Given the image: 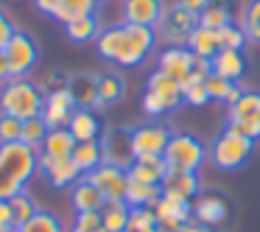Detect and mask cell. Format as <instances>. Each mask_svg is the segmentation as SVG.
Returning <instances> with one entry per match:
<instances>
[{
    "instance_id": "6da1fadb",
    "label": "cell",
    "mask_w": 260,
    "mask_h": 232,
    "mask_svg": "<svg viewBox=\"0 0 260 232\" xmlns=\"http://www.w3.org/2000/svg\"><path fill=\"white\" fill-rule=\"evenodd\" d=\"M157 31L148 25H135V23H120L109 25L98 34L95 51L104 62H112L115 68H137L146 62V56L157 48Z\"/></svg>"
},
{
    "instance_id": "7a4b0ae2",
    "label": "cell",
    "mask_w": 260,
    "mask_h": 232,
    "mask_svg": "<svg viewBox=\"0 0 260 232\" xmlns=\"http://www.w3.org/2000/svg\"><path fill=\"white\" fill-rule=\"evenodd\" d=\"M40 171V151L25 143L0 146V198H12L25 190L31 176Z\"/></svg>"
},
{
    "instance_id": "3957f363",
    "label": "cell",
    "mask_w": 260,
    "mask_h": 232,
    "mask_svg": "<svg viewBox=\"0 0 260 232\" xmlns=\"http://www.w3.org/2000/svg\"><path fill=\"white\" fill-rule=\"evenodd\" d=\"M45 109L42 90L28 79H9L0 90V115H12L17 120L40 118Z\"/></svg>"
},
{
    "instance_id": "277c9868",
    "label": "cell",
    "mask_w": 260,
    "mask_h": 232,
    "mask_svg": "<svg viewBox=\"0 0 260 232\" xmlns=\"http://www.w3.org/2000/svg\"><path fill=\"white\" fill-rule=\"evenodd\" d=\"M162 157L171 171H193V174H199V168L207 159V148L199 137L187 135V131H176V135H171Z\"/></svg>"
},
{
    "instance_id": "5b68a950",
    "label": "cell",
    "mask_w": 260,
    "mask_h": 232,
    "mask_svg": "<svg viewBox=\"0 0 260 232\" xmlns=\"http://www.w3.org/2000/svg\"><path fill=\"white\" fill-rule=\"evenodd\" d=\"M252 148H254L252 140L224 129L215 137L213 148H210V157H213V162L218 165L221 171H235V168H241V165H246V159L252 157Z\"/></svg>"
},
{
    "instance_id": "8992f818",
    "label": "cell",
    "mask_w": 260,
    "mask_h": 232,
    "mask_svg": "<svg viewBox=\"0 0 260 232\" xmlns=\"http://www.w3.org/2000/svg\"><path fill=\"white\" fill-rule=\"evenodd\" d=\"M196 25H199V14L187 12L179 3H174V6L165 9L162 20L157 23L154 31H157V40H162L165 45H185Z\"/></svg>"
},
{
    "instance_id": "52a82bcc",
    "label": "cell",
    "mask_w": 260,
    "mask_h": 232,
    "mask_svg": "<svg viewBox=\"0 0 260 232\" xmlns=\"http://www.w3.org/2000/svg\"><path fill=\"white\" fill-rule=\"evenodd\" d=\"M3 53H6L12 79H25V76L37 68V62H40V45H37L25 31H14L12 40L3 48Z\"/></svg>"
},
{
    "instance_id": "ba28073f",
    "label": "cell",
    "mask_w": 260,
    "mask_h": 232,
    "mask_svg": "<svg viewBox=\"0 0 260 232\" xmlns=\"http://www.w3.org/2000/svg\"><path fill=\"white\" fill-rule=\"evenodd\" d=\"M101 148H104V162L118 165L123 171H129L137 159L135 135H132V129H123V126H112V129L104 131Z\"/></svg>"
},
{
    "instance_id": "9c48e42d",
    "label": "cell",
    "mask_w": 260,
    "mask_h": 232,
    "mask_svg": "<svg viewBox=\"0 0 260 232\" xmlns=\"http://www.w3.org/2000/svg\"><path fill=\"white\" fill-rule=\"evenodd\" d=\"M90 185H95L98 190L104 193L107 202H126V190H129V171L118 168V165H98L95 171L84 176Z\"/></svg>"
},
{
    "instance_id": "30bf717a",
    "label": "cell",
    "mask_w": 260,
    "mask_h": 232,
    "mask_svg": "<svg viewBox=\"0 0 260 232\" xmlns=\"http://www.w3.org/2000/svg\"><path fill=\"white\" fill-rule=\"evenodd\" d=\"M137 157H159L171 140V129L162 123H140L132 129Z\"/></svg>"
},
{
    "instance_id": "8fae6325",
    "label": "cell",
    "mask_w": 260,
    "mask_h": 232,
    "mask_svg": "<svg viewBox=\"0 0 260 232\" xmlns=\"http://www.w3.org/2000/svg\"><path fill=\"white\" fill-rule=\"evenodd\" d=\"M40 174L45 176V179L51 182V187H56V190L73 187L84 179L81 168L70 157L68 159H51V157H45V154H40Z\"/></svg>"
},
{
    "instance_id": "7c38bea8",
    "label": "cell",
    "mask_w": 260,
    "mask_h": 232,
    "mask_svg": "<svg viewBox=\"0 0 260 232\" xmlns=\"http://www.w3.org/2000/svg\"><path fill=\"white\" fill-rule=\"evenodd\" d=\"M157 70L171 79H176L182 87L190 81V70H193V53L185 45H168L157 59Z\"/></svg>"
},
{
    "instance_id": "4fadbf2b",
    "label": "cell",
    "mask_w": 260,
    "mask_h": 232,
    "mask_svg": "<svg viewBox=\"0 0 260 232\" xmlns=\"http://www.w3.org/2000/svg\"><path fill=\"white\" fill-rule=\"evenodd\" d=\"M165 9H168L165 0H123V3H120V17H123V23L157 28V23L165 14Z\"/></svg>"
},
{
    "instance_id": "5bb4252c",
    "label": "cell",
    "mask_w": 260,
    "mask_h": 232,
    "mask_svg": "<svg viewBox=\"0 0 260 232\" xmlns=\"http://www.w3.org/2000/svg\"><path fill=\"white\" fill-rule=\"evenodd\" d=\"M193 218L199 221L202 226H221L226 218H230V204H226L224 196H218V193H202V196H196V202H193Z\"/></svg>"
},
{
    "instance_id": "9a60e30c",
    "label": "cell",
    "mask_w": 260,
    "mask_h": 232,
    "mask_svg": "<svg viewBox=\"0 0 260 232\" xmlns=\"http://www.w3.org/2000/svg\"><path fill=\"white\" fill-rule=\"evenodd\" d=\"M76 101L68 90L62 92H53V95L45 98V109H42V120H45L51 129H68V123L73 120V112H76Z\"/></svg>"
},
{
    "instance_id": "2e32d148",
    "label": "cell",
    "mask_w": 260,
    "mask_h": 232,
    "mask_svg": "<svg viewBox=\"0 0 260 232\" xmlns=\"http://www.w3.org/2000/svg\"><path fill=\"white\" fill-rule=\"evenodd\" d=\"M249 70V59L243 51H232V48H221L213 56V76H221L226 81H241Z\"/></svg>"
},
{
    "instance_id": "e0dca14e",
    "label": "cell",
    "mask_w": 260,
    "mask_h": 232,
    "mask_svg": "<svg viewBox=\"0 0 260 232\" xmlns=\"http://www.w3.org/2000/svg\"><path fill=\"white\" fill-rule=\"evenodd\" d=\"M68 92L73 95V101L79 109H95L98 107V76L95 73L70 76Z\"/></svg>"
},
{
    "instance_id": "ac0fdd59",
    "label": "cell",
    "mask_w": 260,
    "mask_h": 232,
    "mask_svg": "<svg viewBox=\"0 0 260 232\" xmlns=\"http://www.w3.org/2000/svg\"><path fill=\"white\" fill-rule=\"evenodd\" d=\"M146 90H151L157 98H162V104L168 107V112H174V109H179L182 104H185V95H182V84L176 79H171V76L159 73V70H154L151 79H148V87Z\"/></svg>"
},
{
    "instance_id": "d6986e66",
    "label": "cell",
    "mask_w": 260,
    "mask_h": 232,
    "mask_svg": "<svg viewBox=\"0 0 260 232\" xmlns=\"http://www.w3.org/2000/svg\"><path fill=\"white\" fill-rule=\"evenodd\" d=\"M168 162L165 157H137L135 165L129 168V179H137V182H146V185H162L165 176H168Z\"/></svg>"
},
{
    "instance_id": "ffe728a7",
    "label": "cell",
    "mask_w": 260,
    "mask_h": 232,
    "mask_svg": "<svg viewBox=\"0 0 260 232\" xmlns=\"http://www.w3.org/2000/svg\"><path fill=\"white\" fill-rule=\"evenodd\" d=\"M70 204H73L76 215L79 213H101L107 198L98 190L95 185H90L87 179H81L79 185H73V193H70Z\"/></svg>"
},
{
    "instance_id": "44dd1931",
    "label": "cell",
    "mask_w": 260,
    "mask_h": 232,
    "mask_svg": "<svg viewBox=\"0 0 260 232\" xmlns=\"http://www.w3.org/2000/svg\"><path fill=\"white\" fill-rule=\"evenodd\" d=\"M70 135L76 137V143H87V140H101V120L92 109H76L73 120L68 123Z\"/></svg>"
},
{
    "instance_id": "7402d4cb",
    "label": "cell",
    "mask_w": 260,
    "mask_h": 232,
    "mask_svg": "<svg viewBox=\"0 0 260 232\" xmlns=\"http://www.w3.org/2000/svg\"><path fill=\"white\" fill-rule=\"evenodd\" d=\"M162 193H174V196L193 202L199 196V174H193V171H168V176L162 182Z\"/></svg>"
},
{
    "instance_id": "603a6c76",
    "label": "cell",
    "mask_w": 260,
    "mask_h": 232,
    "mask_svg": "<svg viewBox=\"0 0 260 232\" xmlns=\"http://www.w3.org/2000/svg\"><path fill=\"white\" fill-rule=\"evenodd\" d=\"M185 48L193 53V56L213 59L215 53L221 51V45H218V31H213V28H204V25H196V28L190 31V37H187Z\"/></svg>"
},
{
    "instance_id": "cb8c5ba5",
    "label": "cell",
    "mask_w": 260,
    "mask_h": 232,
    "mask_svg": "<svg viewBox=\"0 0 260 232\" xmlns=\"http://www.w3.org/2000/svg\"><path fill=\"white\" fill-rule=\"evenodd\" d=\"M73 148H76V137L70 135V129H51L45 143L40 146V154H45L51 159H68L73 157Z\"/></svg>"
},
{
    "instance_id": "d4e9b609",
    "label": "cell",
    "mask_w": 260,
    "mask_h": 232,
    "mask_svg": "<svg viewBox=\"0 0 260 232\" xmlns=\"http://www.w3.org/2000/svg\"><path fill=\"white\" fill-rule=\"evenodd\" d=\"M64 34L70 42H95L101 34V23H98L95 14H84V17H76L70 23H64Z\"/></svg>"
},
{
    "instance_id": "484cf974",
    "label": "cell",
    "mask_w": 260,
    "mask_h": 232,
    "mask_svg": "<svg viewBox=\"0 0 260 232\" xmlns=\"http://www.w3.org/2000/svg\"><path fill=\"white\" fill-rule=\"evenodd\" d=\"M73 159L76 165L81 168V174H90L95 171L98 165H104V148H101V140H87V143H76L73 148Z\"/></svg>"
},
{
    "instance_id": "4316f807",
    "label": "cell",
    "mask_w": 260,
    "mask_h": 232,
    "mask_svg": "<svg viewBox=\"0 0 260 232\" xmlns=\"http://www.w3.org/2000/svg\"><path fill=\"white\" fill-rule=\"evenodd\" d=\"M159 196H162V185H146V182L129 179V190H126L129 207H154Z\"/></svg>"
},
{
    "instance_id": "83f0119b",
    "label": "cell",
    "mask_w": 260,
    "mask_h": 232,
    "mask_svg": "<svg viewBox=\"0 0 260 232\" xmlns=\"http://www.w3.org/2000/svg\"><path fill=\"white\" fill-rule=\"evenodd\" d=\"M129 213L132 207L126 202H107L101 210V224L107 232H126L129 229Z\"/></svg>"
},
{
    "instance_id": "f1b7e54d",
    "label": "cell",
    "mask_w": 260,
    "mask_h": 232,
    "mask_svg": "<svg viewBox=\"0 0 260 232\" xmlns=\"http://www.w3.org/2000/svg\"><path fill=\"white\" fill-rule=\"evenodd\" d=\"M232 23V3L230 0H213L207 9H204L202 14H199V25H204V28H224V25Z\"/></svg>"
},
{
    "instance_id": "f546056e",
    "label": "cell",
    "mask_w": 260,
    "mask_h": 232,
    "mask_svg": "<svg viewBox=\"0 0 260 232\" xmlns=\"http://www.w3.org/2000/svg\"><path fill=\"white\" fill-rule=\"evenodd\" d=\"M126 84L118 73H107V76H98V107H112L123 98Z\"/></svg>"
},
{
    "instance_id": "4dcf8cb0",
    "label": "cell",
    "mask_w": 260,
    "mask_h": 232,
    "mask_svg": "<svg viewBox=\"0 0 260 232\" xmlns=\"http://www.w3.org/2000/svg\"><path fill=\"white\" fill-rule=\"evenodd\" d=\"M241 118H260V92L257 90H243L238 104L226 109V120H241Z\"/></svg>"
},
{
    "instance_id": "1f68e13d",
    "label": "cell",
    "mask_w": 260,
    "mask_h": 232,
    "mask_svg": "<svg viewBox=\"0 0 260 232\" xmlns=\"http://www.w3.org/2000/svg\"><path fill=\"white\" fill-rule=\"evenodd\" d=\"M95 0H59V12L56 20L59 23H70L76 17H84V14H95Z\"/></svg>"
},
{
    "instance_id": "d6a6232c",
    "label": "cell",
    "mask_w": 260,
    "mask_h": 232,
    "mask_svg": "<svg viewBox=\"0 0 260 232\" xmlns=\"http://www.w3.org/2000/svg\"><path fill=\"white\" fill-rule=\"evenodd\" d=\"M241 28L249 42L260 45V0H249L241 14Z\"/></svg>"
},
{
    "instance_id": "836d02e7",
    "label": "cell",
    "mask_w": 260,
    "mask_h": 232,
    "mask_svg": "<svg viewBox=\"0 0 260 232\" xmlns=\"http://www.w3.org/2000/svg\"><path fill=\"white\" fill-rule=\"evenodd\" d=\"M9 207H12V218H14V226H23L28 218H34L40 210H37V204H34V198L28 196V193H17V196H12L9 198Z\"/></svg>"
},
{
    "instance_id": "e575fe53",
    "label": "cell",
    "mask_w": 260,
    "mask_h": 232,
    "mask_svg": "<svg viewBox=\"0 0 260 232\" xmlns=\"http://www.w3.org/2000/svg\"><path fill=\"white\" fill-rule=\"evenodd\" d=\"M17 229L20 232H64V226H62V221H59L53 213L40 210L34 218H28L23 226H17Z\"/></svg>"
},
{
    "instance_id": "d590c367",
    "label": "cell",
    "mask_w": 260,
    "mask_h": 232,
    "mask_svg": "<svg viewBox=\"0 0 260 232\" xmlns=\"http://www.w3.org/2000/svg\"><path fill=\"white\" fill-rule=\"evenodd\" d=\"M48 131H51V126L42 120V115L40 118H31V120H23V143L31 148H40L45 143Z\"/></svg>"
},
{
    "instance_id": "8d00e7d4",
    "label": "cell",
    "mask_w": 260,
    "mask_h": 232,
    "mask_svg": "<svg viewBox=\"0 0 260 232\" xmlns=\"http://www.w3.org/2000/svg\"><path fill=\"white\" fill-rule=\"evenodd\" d=\"M129 232H159L154 210L151 207H132V213H129Z\"/></svg>"
},
{
    "instance_id": "74e56055",
    "label": "cell",
    "mask_w": 260,
    "mask_h": 232,
    "mask_svg": "<svg viewBox=\"0 0 260 232\" xmlns=\"http://www.w3.org/2000/svg\"><path fill=\"white\" fill-rule=\"evenodd\" d=\"M6 143H23V120L12 115H0V146Z\"/></svg>"
},
{
    "instance_id": "f35d334b",
    "label": "cell",
    "mask_w": 260,
    "mask_h": 232,
    "mask_svg": "<svg viewBox=\"0 0 260 232\" xmlns=\"http://www.w3.org/2000/svg\"><path fill=\"white\" fill-rule=\"evenodd\" d=\"M243 42H246V34L238 23H230L224 28H218V45L221 48H232V51H243Z\"/></svg>"
},
{
    "instance_id": "ab89813d",
    "label": "cell",
    "mask_w": 260,
    "mask_h": 232,
    "mask_svg": "<svg viewBox=\"0 0 260 232\" xmlns=\"http://www.w3.org/2000/svg\"><path fill=\"white\" fill-rule=\"evenodd\" d=\"M226 129L246 140H260V118H241V120H226Z\"/></svg>"
},
{
    "instance_id": "60d3db41",
    "label": "cell",
    "mask_w": 260,
    "mask_h": 232,
    "mask_svg": "<svg viewBox=\"0 0 260 232\" xmlns=\"http://www.w3.org/2000/svg\"><path fill=\"white\" fill-rule=\"evenodd\" d=\"M182 95H185V104H190V107H207V104L213 101L204 81H190V84H185L182 87Z\"/></svg>"
},
{
    "instance_id": "b9f144b4",
    "label": "cell",
    "mask_w": 260,
    "mask_h": 232,
    "mask_svg": "<svg viewBox=\"0 0 260 232\" xmlns=\"http://www.w3.org/2000/svg\"><path fill=\"white\" fill-rule=\"evenodd\" d=\"M68 81H70V76H64V73H59V70H51L48 76H42V81L37 87L42 90V95H53V92H62V90H68Z\"/></svg>"
},
{
    "instance_id": "7bdbcfd3",
    "label": "cell",
    "mask_w": 260,
    "mask_h": 232,
    "mask_svg": "<svg viewBox=\"0 0 260 232\" xmlns=\"http://www.w3.org/2000/svg\"><path fill=\"white\" fill-rule=\"evenodd\" d=\"M204 84H207V92H210L213 101H226L230 92H232V87H235L238 81H226V79H221V76H210Z\"/></svg>"
},
{
    "instance_id": "ee69618b",
    "label": "cell",
    "mask_w": 260,
    "mask_h": 232,
    "mask_svg": "<svg viewBox=\"0 0 260 232\" xmlns=\"http://www.w3.org/2000/svg\"><path fill=\"white\" fill-rule=\"evenodd\" d=\"M143 112L151 115V118H159V115L168 112V107L162 104V98H157L151 90H146V92H143Z\"/></svg>"
},
{
    "instance_id": "f6af8a7d",
    "label": "cell",
    "mask_w": 260,
    "mask_h": 232,
    "mask_svg": "<svg viewBox=\"0 0 260 232\" xmlns=\"http://www.w3.org/2000/svg\"><path fill=\"white\" fill-rule=\"evenodd\" d=\"M98 226H104L101 213H79L76 215V224H73V232H92Z\"/></svg>"
},
{
    "instance_id": "bcb514c9",
    "label": "cell",
    "mask_w": 260,
    "mask_h": 232,
    "mask_svg": "<svg viewBox=\"0 0 260 232\" xmlns=\"http://www.w3.org/2000/svg\"><path fill=\"white\" fill-rule=\"evenodd\" d=\"M14 25H12V20L6 17V12H3V9H0V48H6V42L12 40V34H14Z\"/></svg>"
},
{
    "instance_id": "7dc6e473",
    "label": "cell",
    "mask_w": 260,
    "mask_h": 232,
    "mask_svg": "<svg viewBox=\"0 0 260 232\" xmlns=\"http://www.w3.org/2000/svg\"><path fill=\"white\" fill-rule=\"evenodd\" d=\"M14 226V218H12V207H9L6 198H0V232Z\"/></svg>"
},
{
    "instance_id": "c3c4849f",
    "label": "cell",
    "mask_w": 260,
    "mask_h": 232,
    "mask_svg": "<svg viewBox=\"0 0 260 232\" xmlns=\"http://www.w3.org/2000/svg\"><path fill=\"white\" fill-rule=\"evenodd\" d=\"M34 6L40 9L42 14H48V17L56 20V12H59V0H34Z\"/></svg>"
},
{
    "instance_id": "681fc988",
    "label": "cell",
    "mask_w": 260,
    "mask_h": 232,
    "mask_svg": "<svg viewBox=\"0 0 260 232\" xmlns=\"http://www.w3.org/2000/svg\"><path fill=\"white\" fill-rule=\"evenodd\" d=\"M176 3H179V6H185L187 12H193V14H202L204 9L213 3V0H176Z\"/></svg>"
},
{
    "instance_id": "f907efd6",
    "label": "cell",
    "mask_w": 260,
    "mask_h": 232,
    "mask_svg": "<svg viewBox=\"0 0 260 232\" xmlns=\"http://www.w3.org/2000/svg\"><path fill=\"white\" fill-rule=\"evenodd\" d=\"M12 79V70H9V62H6V53L0 51V84H6Z\"/></svg>"
},
{
    "instance_id": "816d5d0a",
    "label": "cell",
    "mask_w": 260,
    "mask_h": 232,
    "mask_svg": "<svg viewBox=\"0 0 260 232\" xmlns=\"http://www.w3.org/2000/svg\"><path fill=\"white\" fill-rule=\"evenodd\" d=\"M179 232H210V229H207V226H202L199 221H187V224L182 226Z\"/></svg>"
},
{
    "instance_id": "f5cc1de1",
    "label": "cell",
    "mask_w": 260,
    "mask_h": 232,
    "mask_svg": "<svg viewBox=\"0 0 260 232\" xmlns=\"http://www.w3.org/2000/svg\"><path fill=\"white\" fill-rule=\"evenodd\" d=\"M3 232H20V229H17V226H9V229H3Z\"/></svg>"
},
{
    "instance_id": "db71d44e",
    "label": "cell",
    "mask_w": 260,
    "mask_h": 232,
    "mask_svg": "<svg viewBox=\"0 0 260 232\" xmlns=\"http://www.w3.org/2000/svg\"><path fill=\"white\" fill-rule=\"evenodd\" d=\"M92 232H107V229H104V226H98V229H92Z\"/></svg>"
},
{
    "instance_id": "11a10c76",
    "label": "cell",
    "mask_w": 260,
    "mask_h": 232,
    "mask_svg": "<svg viewBox=\"0 0 260 232\" xmlns=\"http://www.w3.org/2000/svg\"><path fill=\"white\" fill-rule=\"evenodd\" d=\"M95 3H107V0H95Z\"/></svg>"
},
{
    "instance_id": "9f6ffc18",
    "label": "cell",
    "mask_w": 260,
    "mask_h": 232,
    "mask_svg": "<svg viewBox=\"0 0 260 232\" xmlns=\"http://www.w3.org/2000/svg\"><path fill=\"white\" fill-rule=\"evenodd\" d=\"M0 51H3V48H0Z\"/></svg>"
},
{
    "instance_id": "6f0895ef",
    "label": "cell",
    "mask_w": 260,
    "mask_h": 232,
    "mask_svg": "<svg viewBox=\"0 0 260 232\" xmlns=\"http://www.w3.org/2000/svg\"><path fill=\"white\" fill-rule=\"evenodd\" d=\"M126 232H129V229H126Z\"/></svg>"
}]
</instances>
